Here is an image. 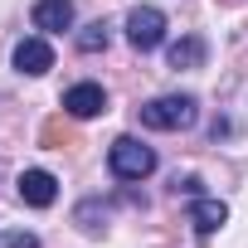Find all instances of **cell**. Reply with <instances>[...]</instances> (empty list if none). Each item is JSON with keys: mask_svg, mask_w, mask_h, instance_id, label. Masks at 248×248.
Returning <instances> with one entry per match:
<instances>
[{"mask_svg": "<svg viewBox=\"0 0 248 248\" xmlns=\"http://www.w3.org/2000/svg\"><path fill=\"white\" fill-rule=\"evenodd\" d=\"M190 224H195V233H200V238H214V233L229 224V204H224V200H204V195H200V200L190 204Z\"/></svg>", "mask_w": 248, "mask_h": 248, "instance_id": "8992f818", "label": "cell"}, {"mask_svg": "<svg viewBox=\"0 0 248 248\" xmlns=\"http://www.w3.org/2000/svg\"><path fill=\"white\" fill-rule=\"evenodd\" d=\"M0 248H39L34 233H0Z\"/></svg>", "mask_w": 248, "mask_h": 248, "instance_id": "8fae6325", "label": "cell"}, {"mask_svg": "<svg viewBox=\"0 0 248 248\" xmlns=\"http://www.w3.org/2000/svg\"><path fill=\"white\" fill-rule=\"evenodd\" d=\"M161 39H166V15L156 5H137L127 15V44L137 54H151V49H161Z\"/></svg>", "mask_w": 248, "mask_h": 248, "instance_id": "3957f363", "label": "cell"}, {"mask_svg": "<svg viewBox=\"0 0 248 248\" xmlns=\"http://www.w3.org/2000/svg\"><path fill=\"white\" fill-rule=\"evenodd\" d=\"M20 200L30 204V209H49L54 200H59V180L49 175V170H20Z\"/></svg>", "mask_w": 248, "mask_h": 248, "instance_id": "277c9868", "label": "cell"}, {"mask_svg": "<svg viewBox=\"0 0 248 248\" xmlns=\"http://www.w3.org/2000/svg\"><path fill=\"white\" fill-rule=\"evenodd\" d=\"M15 68L30 73V78H39V73L54 68V49H49L44 39H20V44H15Z\"/></svg>", "mask_w": 248, "mask_h": 248, "instance_id": "52a82bcc", "label": "cell"}, {"mask_svg": "<svg viewBox=\"0 0 248 248\" xmlns=\"http://www.w3.org/2000/svg\"><path fill=\"white\" fill-rule=\"evenodd\" d=\"M170 68H204V59H209V44L200 39V34H185V39H175L170 44Z\"/></svg>", "mask_w": 248, "mask_h": 248, "instance_id": "9c48e42d", "label": "cell"}, {"mask_svg": "<svg viewBox=\"0 0 248 248\" xmlns=\"http://www.w3.org/2000/svg\"><path fill=\"white\" fill-rule=\"evenodd\" d=\"M63 112L68 117H97V112H107V93L97 88V83H73L68 93H63Z\"/></svg>", "mask_w": 248, "mask_h": 248, "instance_id": "5b68a950", "label": "cell"}, {"mask_svg": "<svg viewBox=\"0 0 248 248\" xmlns=\"http://www.w3.org/2000/svg\"><path fill=\"white\" fill-rule=\"evenodd\" d=\"M107 166H112L117 180H146L156 170V151L146 141H137V137H117L112 151H107Z\"/></svg>", "mask_w": 248, "mask_h": 248, "instance_id": "7a4b0ae2", "label": "cell"}, {"mask_svg": "<svg viewBox=\"0 0 248 248\" xmlns=\"http://www.w3.org/2000/svg\"><path fill=\"white\" fill-rule=\"evenodd\" d=\"M107 39H112V34H107V20H93L88 30H78L73 44H78L83 54H97V49H107Z\"/></svg>", "mask_w": 248, "mask_h": 248, "instance_id": "30bf717a", "label": "cell"}, {"mask_svg": "<svg viewBox=\"0 0 248 248\" xmlns=\"http://www.w3.org/2000/svg\"><path fill=\"white\" fill-rule=\"evenodd\" d=\"M68 25H73V0H39V5H34V30L63 34Z\"/></svg>", "mask_w": 248, "mask_h": 248, "instance_id": "ba28073f", "label": "cell"}, {"mask_svg": "<svg viewBox=\"0 0 248 248\" xmlns=\"http://www.w3.org/2000/svg\"><path fill=\"white\" fill-rule=\"evenodd\" d=\"M195 117H200V107H195L190 93H166V97H151L141 107V127H151V132H185V127H195Z\"/></svg>", "mask_w": 248, "mask_h": 248, "instance_id": "6da1fadb", "label": "cell"}]
</instances>
